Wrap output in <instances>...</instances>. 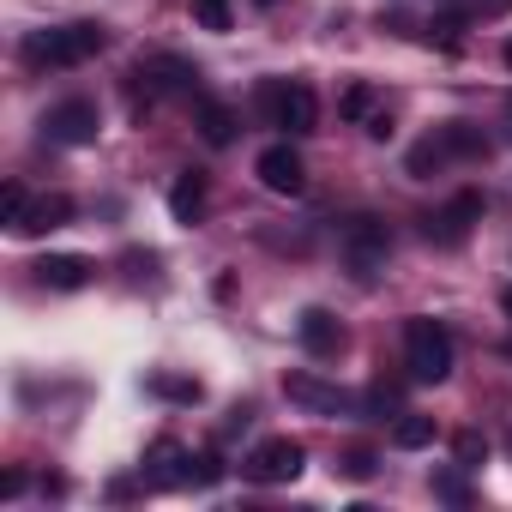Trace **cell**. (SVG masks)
Returning <instances> with one entry per match:
<instances>
[{"label": "cell", "instance_id": "obj_1", "mask_svg": "<svg viewBox=\"0 0 512 512\" xmlns=\"http://www.w3.org/2000/svg\"><path fill=\"white\" fill-rule=\"evenodd\" d=\"M103 49H109V31L103 25H55V31H31L19 43L25 67H79V61H91Z\"/></svg>", "mask_w": 512, "mask_h": 512}, {"label": "cell", "instance_id": "obj_2", "mask_svg": "<svg viewBox=\"0 0 512 512\" xmlns=\"http://www.w3.org/2000/svg\"><path fill=\"white\" fill-rule=\"evenodd\" d=\"M404 368H410V380L440 386L452 374V332L440 320H422V314L404 320Z\"/></svg>", "mask_w": 512, "mask_h": 512}, {"label": "cell", "instance_id": "obj_3", "mask_svg": "<svg viewBox=\"0 0 512 512\" xmlns=\"http://www.w3.org/2000/svg\"><path fill=\"white\" fill-rule=\"evenodd\" d=\"M253 103H260V115H266L272 127H284L290 139H302V133H314V127H320V97H314L308 85H290V79H266Z\"/></svg>", "mask_w": 512, "mask_h": 512}, {"label": "cell", "instance_id": "obj_4", "mask_svg": "<svg viewBox=\"0 0 512 512\" xmlns=\"http://www.w3.org/2000/svg\"><path fill=\"white\" fill-rule=\"evenodd\" d=\"M302 464H308L302 440L272 434V440H260V446L241 458V476H247V482H260V488H278V482H296V476H302Z\"/></svg>", "mask_w": 512, "mask_h": 512}, {"label": "cell", "instance_id": "obj_5", "mask_svg": "<svg viewBox=\"0 0 512 512\" xmlns=\"http://www.w3.org/2000/svg\"><path fill=\"white\" fill-rule=\"evenodd\" d=\"M344 260H350V272L368 284V278H380V266L392 260V229L380 223V217H356L350 229H344Z\"/></svg>", "mask_w": 512, "mask_h": 512}, {"label": "cell", "instance_id": "obj_6", "mask_svg": "<svg viewBox=\"0 0 512 512\" xmlns=\"http://www.w3.org/2000/svg\"><path fill=\"white\" fill-rule=\"evenodd\" d=\"M476 223H482V193H476V187H458L440 211H428V217H422V235H428L434 247H458Z\"/></svg>", "mask_w": 512, "mask_h": 512}, {"label": "cell", "instance_id": "obj_7", "mask_svg": "<svg viewBox=\"0 0 512 512\" xmlns=\"http://www.w3.org/2000/svg\"><path fill=\"white\" fill-rule=\"evenodd\" d=\"M97 127H103V115H97L91 97H67V103H55V109L43 115V139H49V145H91Z\"/></svg>", "mask_w": 512, "mask_h": 512}, {"label": "cell", "instance_id": "obj_8", "mask_svg": "<svg viewBox=\"0 0 512 512\" xmlns=\"http://www.w3.org/2000/svg\"><path fill=\"white\" fill-rule=\"evenodd\" d=\"M284 398L302 404V410H314V416H356L362 410V398H350L344 386H326L314 374H284Z\"/></svg>", "mask_w": 512, "mask_h": 512}, {"label": "cell", "instance_id": "obj_9", "mask_svg": "<svg viewBox=\"0 0 512 512\" xmlns=\"http://www.w3.org/2000/svg\"><path fill=\"white\" fill-rule=\"evenodd\" d=\"M253 169H260V181H266L272 193H290V199L308 187V163H302V151H296V145H266Z\"/></svg>", "mask_w": 512, "mask_h": 512}, {"label": "cell", "instance_id": "obj_10", "mask_svg": "<svg viewBox=\"0 0 512 512\" xmlns=\"http://www.w3.org/2000/svg\"><path fill=\"white\" fill-rule=\"evenodd\" d=\"M139 79H145V91H181V97L199 91V67L181 61V55H151V61H139Z\"/></svg>", "mask_w": 512, "mask_h": 512}, {"label": "cell", "instance_id": "obj_11", "mask_svg": "<svg viewBox=\"0 0 512 512\" xmlns=\"http://www.w3.org/2000/svg\"><path fill=\"white\" fill-rule=\"evenodd\" d=\"M31 272H37V284H43V290H85L97 266L85 260V253H43Z\"/></svg>", "mask_w": 512, "mask_h": 512}, {"label": "cell", "instance_id": "obj_12", "mask_svg": "<svg viewBox=\"0 0 512 512\" xmlns=\"http://www.w3.org/2000/svg\"><path fill=\"white\" fill-rule=\"evenodd\" d=\"M296 332H302V350H308V356H320V362L344 350V326H338L326 308H308V314L296 320Z\"/></svg>", "mask_w": 512, "mask_h": 512}, {"label": "cell", "instance_id": "obj_13", "mask_svg": "<svg viewBox=\"0 0 512 512\" xmlns=\"http://www.w3.org/2000/svg\"><path fill=\"white\" fill-rule=\"evenodd\" d=\"M67 217H73V199H67V193H43V199L25 205V217L13 223V235H49V229H61Z\"/></svg>", "mask_w": 512, "mask_h": 512}, {"label": "cell", "instance_id": "obj_14", "mask_svg": "<svg viewBox=\"0 0 512 512\" xmlns=\"http://www.w3.org/2000/svg\"><path fill=\"white\" fill-rule=\"evenodd\" d=\"M169 217L175 223H199L205 217V175L199 169H181L175 187H169Z\"/></svg>", "mask_w": 512, "mask_h": 512}, {"label": "cell", "instance_id": "obj_15", "mask_svg": "<svg viewBox=\"0 0 512 512\" xmlns=\"http://www.w3.org/2000/svg\"><path fill=\"white\" fill-rule=\"evenodd\" d=\"M151 482H163V488L193 482V452L175 446V440H157V446H151Z\"/></svg>", "mask_w": 512, "mask_h": 512}, {"label": "cell", "instance_id": "obj_16", "mask_svg": "<svg viewBox=\"0 0 512 512\" xmlns=\"http://www.w3.org/2000/svg\"><path fill=\"white\" fill-rule=\"evenodd\" d=\"M235 127H241V121H235V109H229V103L199 97V133H205V145H217V151H223V145H235Z\"/></svg>", "mask_w": 512, "mask_h": 512}, {"label": "cell", "instance_id": "obj_17", "mask_svg": "<svg viewBox=\"0 0 512 512\" xmlns=\"http://www.w3.org/2000/svg\"><path fill=\"white\" fill-rule=\"evenodd\" d=\"M440 145H446L452 157H488V133L470 127V121H446V127H440Z\"/></svg>", "mask_w": 512, "mask_h": 512}, {"label": "cell", "instance_id": "obj_18", "mask_svg": "<svg viewBox=\"0 0 512 512\" xmlns=\"http://www.w3.org/2000/svg\"><path fill=\"white\" fill-rule=\"evenodd\" d=\"M434 440V416H416V410H398V422H392V446H404V452H416V446H428Z\"/></svg>", "mask_w": 512, "mask_h": 512}, {"label": "cell", "instance_id": "obj_19", "mask_svg": "<svg viewBox=\"0 0 512 512\" xmlns=\"http://www.w3.org/2000/svg\"><path fill=\"white\" fill-rule=\"evenodd\" d=\"M157 398H169V404H199V380H181V374H151L145 380Z\"/></svg>", "mask_w": 512, "mask_h": 512}, {"label": "cell", "instance_id": "obj_20", "mask_svg": "<svg viewBox=\"0 0 512 512\" xmlns=\"http://www.w3.org/2000/svg\"><path fill=\"white\" fill-rule=\"evenodd\" d=\"M452 458H458V470H482V464H488V440H482L476 428H464V434L452 440Z\"/></svg>", "mask_w": 512, "mask_h": 512}, {"label": "cell", "instance_id": "obj_21", "mask_svg": "<svg viewBox=\"0 0 512 512\" xmlns=\"http://www.w3.org/2000/svg\"><path fill=\"white\" fill-rule=\"evenodd\" d=\"M440 163H452V151L440 145V133H434V139H422V145L410 151V175H416V181H422L428 169H440Z\"/></svg>", "mask_w": 512, "mask_h": 512}, {"label": "cell", "instance_id": "obj_22", "mask_svg": "<svg viewBox=\"0 0 512 512\" xmlns=\"http://www.w3.org/2000/svg\"><path fill=\"white\" fill-rule=\"evenodd\" d=\"M338 115H344V121H368V115H374V85H350L344 103H338Z\"/></svg>", "mask_w": 512, "mask_h": 512}, {"label": "cell", "instance_id": "obj_23", "mask_svg": "<svg viewBox=\"0 0 512 512\" xmlns=\"http://www.w3.org/2000/svg\"><path fill=\"white\" fill-rule=\"evenodd\" d=\"M193 19H199L205 31H229L235 13H229V0H193Z\"/></svg>", "mask_w": 512, "mask_h": 512}, {"label": "cell", "instance_id": "obj_24", "mask_svg": "<svg viewBox=\"0 0 512 512\" xmlns=\"http://www.w3.org/2000/svg\"><path fill=\"white\" fill-rule=\"evenodd\" d=\"M338 470H344L350 482H368L380 464H374V452H368V446H356V452H344V464H338Z\"/></svg>", "mask_w": 512, "mask_h": 512}, {"label": "cell", "instance_id": "obj_25", "mask_svg": "<svg viewBox=\"0 0 512 512\" xmlns=\"http://www.w3.org/2000/svg\"><path fill=\"white\" fill-rule=\"evenodd\" d=\"M25 205H31V193H25L19 181L0 187V217H7V223H19V217H25Z\"/></svg>", "mask_w": 512, "mask_h": 512}, {"label": "cell", "instance_id": "obj_26", "mask_svg": "<svg viewBox=\"0 0 512 512\" xmlns=\"http://www.w3.org/2000/svg\"><path fill=\"white\" fill-rule=\"evenodd\" d=\"M193 482H199V488L223 482V458H217V452H199V458H193Z\"/></svg>", "mask_w": 512, "mask_h": 512}, {"label": "cell", "instance_id": "obj_27", "mask_svg": "<svg viewBox=\"0 0 512 512\" xmlns=\"http://www.w3.org/2000/svg\"><path fill=\"white\" fill-rule=\"evenodd\" d=\"M512 0H458V13L464 19H494V13H506Z\"/></svg>", "mask_w": 512, "mask_h": 512}, {"label": "cell", "instance_id": "obj_28", "mask_svg": "<svg viewBox=\"0 0 512 512\" xmlns=\"http://www.w3.org/2000/svg\"><path fill=\"white\" fill-rule=\"evenodd\" d=\"M434 494H440V500H452V506H464V500H470L464 476H434Z\"/></svg>", "mask_w": 512, "mask_h": 512}, {"label": "cell", "instance_id": "obj_29", "mask_svg": "<svg viewBox=\"0 0 512 512\" xmlns=\"http://www.w3.org/2000/svg\"><path fill=\"white\" fill-rule=\"evenodd\" d=\"M0 494L19 500V494H25V470H7V476H0Z\"/></svg>", "mask_w": 512, "mask_h": 512}, {"label": "cell", "instance_id": "obj_30", "mask_svg": "<svg viewBox=\"0 0 512 512\" xmlns=\"http://www.w3.org/2000/svg\"><path fill=\"white\" fill-rule=\"evenodd\" d=\"M368 133H374V139H392V115H386V109H374V115H368Z\"/></svg>", "mask_w": 512, "mask_h": 512}, {"label": "cell", "instance_id": "obj_31", "mask_svg": "<svg viewBox=\"0 0 512 512\" xmlns=\"http://www.w3.org/2000/svg\"><path fill=\"white\" fill-rule=\"evenodd\" d=\"M500 61H506V73H512V43H506V49H500Z\"/></svg>", "mask_w": 512, "mask_h": 512}, {"label": "cell", "instance_id": "obj_32", "mask_svg": "<svg viewBox=\"0 0 512 512\" xmlns=\"http://www.w3.org/2000/svg\"><path fill=\"white\" fill-rule=\"evenodd\" d=\"M500 308H506V314H512V284H506V296H500Z\"/></svg>", "mask_w": 512, "mask_h": 512}, {"label": "cell", "instance_id": "obj_33", "mask_svg": "<svg viewBox=\"0 0 512 512\" xmlns=\"http://www.w3.org/2000/svg\"><path fill=\"white\" fill-rule=\"evenodd\" d=\"M506 133H512V91H506Z\"/></svg>", "mask_w": 512, "mask_h": 512}, {"label": "cell", "instance_id": "obj_34", "mask_svg": "<svg viewBox=\"0 0 512 512\" xmlns=\"http://www.w3.org/2000/svg\"><path fill=\"white\" fill-rule=\"evenodd\" d=\"M253 7H278V0H253Z\"/></svg>", "mask_w": 512, "mask_h": 512}]
</instances>
